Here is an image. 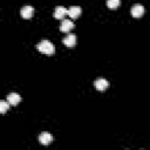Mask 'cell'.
<instances>
[{"label":"cell","instance_id":"6da1fadb","mask_svg":"<svg viewBox=\"0 0 150 150\" xmlns=\"http://www.w3.org/2000/svg\"><path fill=\"white\" fill-rule=\"evenodd\" d=\"M36 48H38L39 52H41L43 54H47V55L48 54H53L55 52V47L49 40H42L41 42H39L36 45Z\"/></svg>","mask_w":150,"mask_h":150},{"label":"cell","instance_id":"ba28073f","mask_svg":"<svg viewBox=\"0 0 150 150\" xmlns=\"http://www.w3.org/2000/svg\"><path fill=\"white\" fill-rule=\"evenodd\" d=\"M67 14H68L71 19H76V18L80 16V14H81V7H80V6H71V7L68 8Z\"/></svg>","mask_w":150,"mask_h":150},{"label":"cell","instance_id":"277c9868","mask_svg":"<svg viewBox=\"0 0 150 150\" xmlns=\"http://www.w3.org/2000/svg\"><path fill=\"white\" fill-rule=\"evenodd\" d=\"M33 13H34V8L32 6H23L20 11L21 16L25 19H30L33 16Z\"/></svg>","mask_w":150,"mask_h":150},{"label":"cell","instance_id":"5b68a950","mask_svg":"<svg viewBox=\"0 0 150 150\" xmlns=\"http://www.w3.org/2000/svg\"><path fill=\"white\" fill-rule=\"evenodd\" d=\"M94 86H95V88H96L97 90H104V89L108 88L109 82H108L105 79L100 77V79H97V80L94 82Z\"/></svg>","mask_w":150,"mask_h":150},{"label":"cell","instance_id":"7c38bea8","mask_svg":"<svg viewBox=\"0 0 150 150\" xmlns=\"http://www.w3.org/2000/svg\"><path fill=\"white\" fill-rule=\"evenodd\" d=\"M107 6L111 9H115L120 6V0H107Z\"/></svg>","mask_w":150,"mask_h":150},{"label":"cell","instance_id":"8992f818","mask_svg":"<svg viewBox=\"0 0 150 150\" xmlns=\"http://www.w3.org/2000/svg\"><path fill=\"white\" fill-rule=\"evenodd\" d=\"M62 42L67 46V47H74L75 46V43H76V35L75 34H68V35H66V38H63V40H62Z\"/></svg>","mask_w":150,"mask_h":150},{"label":"cell","instance_id":"7a4b0ae2","mask_svg":"<svg viewBox=\"0 0 150 150\" xmlns=\"http://www.w3.org/2000/svg\"><path fill=\"white\" fill-rule=\"evenodd\" d=\"M143 13H144V7L142 5L136 4V5H134L131 7V15L134 18H139V16L143 15Z\"/></svg>","mask_w":150,"mask_h":150},{"label":"cell","instance_id":"30bf717a","mask_svg":"<svg viewBox=\"0 0 150 150\" xmlns=\"http://www.w3.org/2000/svg\"><path fill=\"white\" fill-rule=\"evenodd\" d=\"M67 11H68V9H66V8L62 7V6H56V7H55V11H54V16H55L56 19H62V18L67 14Z\"/></svg>","mask_w":150,"mask_h":150},{"label":"cell","instance_id":"52a82bcc","mask_svg":"<svg viewBox=\"0 0 150 150\" xmlns=\"http://www.w3.org/2000/svg\"><path fill=\"white\" fill-rule=\"evenodd\" d=\"M53 141V136L49 134V132H42L40 136H39V142L43 145H48L50 144Z\"/></svg>","mask_w":150,"mask_h":150},{"label":"cell","instance_id":"3957f363","mask_svg":"<svg viewBox=\"0 0 150 150\" xmlns=\"http://www.w3.org/2000/svg\"><path fill=\"white\" fill-rule=\"evenodd\" d=\"M73 28H74L73 21H70V20H68V19L62 20V22H61V25H60V30H61V32L68 33V32H70Z\"/></svg>","mask_w":150,"mask_h":150},{"label":"cell","instance_id":"8fae6325","mask_svg":"<svg viewBox=\"0 0 150 150\" xmlns=\"http://www.w3.org/2000/svg\"><path fill=\"white\" fill-rule=\"evenodd\" d=\"M9 105H11V103L8 101H0V112L5 114L6 110L9 108Z\"/></svg>","mask_w":150,"mask_h":150},{"label":"cell","instance_id":"9c48e42d","mask_svg":"<svg viewBox=\"0 0 150 150\" xmlns=\"http://www.w3.org/2000/svg\"><path fill=\"white\" fill-rule=\"evenodd\" d=\"M7 101L11 103V105H15L21 101V96L16 93H11L7 95Z\"/></svg>","mask_w":150,"mask_h":150}]
</instances>
